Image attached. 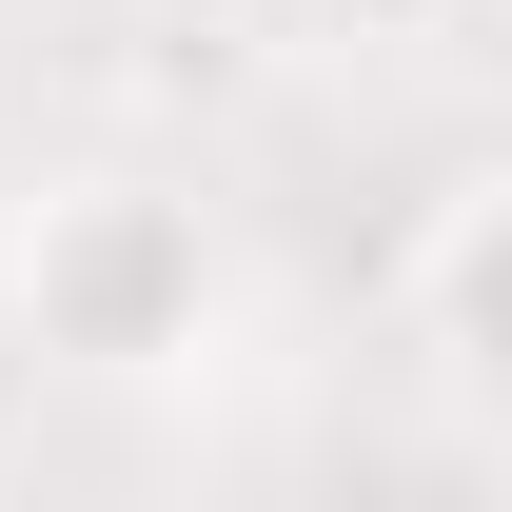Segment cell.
<instances>
[{"instance_id": "obj_1", "label": "cell", "mask_w": 512, "mask_h": 512, "mask_svg": "<svg viewBox=\"0 0 512 512\" xmlns=\"http://www.w3.org/2000/svg\"><path fill=\"white\" fill-rule=\"evenodd\" d=\"M237 335V256L217 197L158 158H60L0 217V355H40L60 394H178Z\"/></svg>"}, {"instance_id": "obj_2", "label": "cell", "mask_w": 512, "mask_h": 512, "mask_svg": "<svg viewBox=\"0 0 512 512\" xmlns=\"http://www.w3.org/2000/svg\"><path fill=\"white\" fill-rule=\"evenodd\" d=\"M394 335H414V375H434V394H473V375H493V158H453V178L414 197Z\"/></svg>"}]
</instances>
